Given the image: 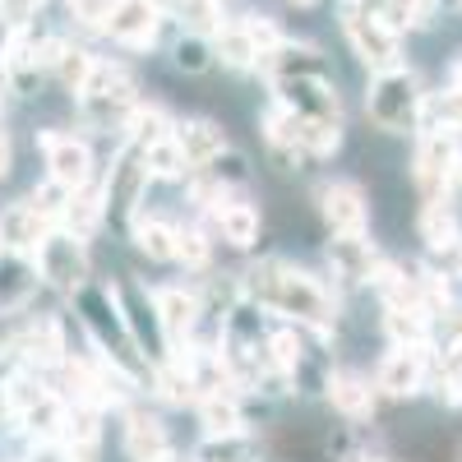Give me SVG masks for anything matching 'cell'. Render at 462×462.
Instances as JSON below:
<instances>
[{
	"label": "cell",
	"mask_w": 462,
	"mask_h": 462,
	"mask_svg": "<svg viewBox=\"0 0 462 462\" xmlns=\"http://www.w3.org/2000/svg\"><path fill=\"white\" fill-rule=\"evenodd\" d=\"M213 226H217V236H222L231 250H254L263 217H259V208H254L250 199L226 195L222 204H213Z\"/></svg>",
	"instance_id": "16"
},
{
	"label": "cell",
	"mask_w": 462,
	"mask_h": 462,
	"mask_svg": "<svg viewBox=\"0 0 462 462\" xmlns=\"http://www.w3.org/2000/svg\"><path fill=\"white\" fill-rule=\"evenodd\" d=\"M143 189H148V167H143V148L139 143H125L121 158H116L106 185H102V213L111 226L130 231L139 204H143Z\"/></svg>",
	"instance_id": "6"
},
{
	"label": "cell",
	"mask_w": 462,
	"mask_h": 462,
	"mask_svg": "<svg viewBox=\"0 0 462 462\" xmlns=\"http://www.w3.org/2000/svg\"><path fill=\"white\" fill-rule=\"evenodd\" d=\"M158 462H176V457H171V453H167V457H158Z\"/></svg>",
	"instance_id": "46"
},
{
	"label": "cell",
	"mask_w": 462,
	"mask_h": 462,
	"mask_svg": "<svg viewBox=\"0 0 462 462\" xmlns=\"http://www.w3.org/2000/svg\"><path fill=\"white\" fill-rule=\"evenodd\" d=\"M37 10H42V0H0V19H5L10 28H23Z\"/></svg>",
	"instance_id": "38"
},
{
	"label": "cell",
	"mask_w": 462,
	"mask_h": 462,
	"mask_svg": "<svg viewBox=\"0 0 462 462\" xmlns=\"http://www.w3.org/2000/svg\"><path fill=\"white\" fill-rule=\"evenodd\" d=\"M361 462H389V457H361Z\"/></svg>",
	"instance_id": "44"
},
{
	"label": "cell",
	"mask_w": 462,
	"mask_h": 462,
	"mask_svg": "<svg viewBox=\"0 0 462 462\" xmlns=\"http://www.w3.org/2000/svg\"><path fill=\"white\" fill-rule=\"evenodd\" d=\"M171 60H176V69H185V74H204L208 65H213V47L204 42V37H180V42L171 47Z\"/></svg>",
	"instance_id": "36"
},
{
	"label": "cell",
	"mask_w": 462,
	"mask_h": 462,
	"mask_svg": "<svg viewBox=\"0 0 462 462\" xmlns=\"http://www.w3.org/2000/svg\"><path fill=\"white\" fill-rule=\"evenodd\" d=\"M158 393H162L167 402H176V407L199 402L195 383H189V374H185V365H180V361H162V370H158Z\"/></svg>",
	"instance_id": "33"
},
{
	"label": "cell",
	"mask_w": 462,
	"mask_h": 462,
	"mask_svg": "<svg viewBox=\"0 0 462 462\" xmlns=\"http://www.w3.org/2000/svg\"><path fill=\"white\" fill-rule=\"evenodd\" d=\"M416 231H420V241H426L435 254H448V250L462 245V226H457V213L448 204H426L420 208Z\"/></svg>",
	"instance_id": "24"
},
{
	"label": "cell",
	"mask_w": 462,
	"mask_h": 462,
	"mask_svg": "<svg viewBox=\"0 0 462 462\" xmlns=\"http://www.w3.org/2000/svg\"><path fill=\"white\" fill-rule=\"evenodd\" d=\"M143 167H148V180H185L189 171H195L185 162V152H180V143L171 134L143 148Z\"/></svg>",
	"instance_id": "27"
},
{
	"label": "cell",
	"mask_w": 462,
	"mask_h": 462,
	"mask_svg": "<svg viewBox=\"0 0 462 462\" xmlns=\"http://www.w3.org/2000/svg\"><path fill=\"white\" fill-rule=\"evenodd\" d=\"M199 426L208 435H236V430H245V407L231 393H208V398H199Z\"/></svg>",
	"instance_id": "26"
},
{
	"label": "cell",
	"mask_w": 462,
	"mask_h": 462,
	"mask_svg": "<svg viewBox=\"0 0 462 462\" xmlns=\"http://www.w3.org/2000/svg\"><path fill=\"white\" fill-rule=\"evenodd\" d=\"M383 333L393 346H426L430 342V315L420 305H383Z\"/></svg>",
	"instance_id": "23"
},
{
	"label": "cell",
	"mask_w": 462,
	"mask_h": 462,
	"mask_svg": "<svg viewBox=\"0 0 462 462\" xmlns=\"http://www.w3.org/2000/svg\"><path fill=\"white\" fill-rule=\"evenodd\" d=\"M116 305H121V315H125V328L139 346V356L143 361H167L171 352V337L162 328V315H158V305H152V291H143L139 282H116Z\"/></svg>",
	"instance_id": "8"
},
{
	"label": "cell",
	"mask_w": 462,
	"mask_h": 462,
	"mask_svg": "<svg viewBox=\"0 0 462 462\" xmlns=\"http://www.w3.org/2000/svg\"><path fill=\"white\" fill-rule=\"evenodd\" d=\"M241 291L259 305V310H273L287 315L291 324H310V328H328L337 319V300L333 291L305 273V268L287 263V259H263L254 263L250 273L241 278Z\"/></svg>",
	"instance_id": "1"
},
{
	"label": "cell",
	"mask_w": 462,
	"mask_h": 462,
	"mask_svg": "<svg viewBox=\"0 0 462 462\" xmlns=\"http://www.w3.org/2000/svg\"><path fill=\"white\" fill-rule=\"evenodd\" d=\"M130 241H134L139 254H148V259H176V226H171L167 217H143V213H134Z\"/></svg>",
	"instance_id": "25"
},
{
	"label": "cell",
	"mask_w": 462,
	"mask_h": 462,
	"mask_svg": "<svg viewBox=\"0 0 462 462\" xmlns=\"http://www.w3.org/2000/svg\"><path fill=\"white\" fill-rule=\"evenodd\" d=\"M420 84L411 69H383L370 79V93H365V111L370 121L383 130V134H407L416 121H420Z\"/></svg>",
	"instance_id": "5"
},
{
	"label": "cell",
	"mask_w": 462,
	"mask_h": 462,
	"mask_svg": "<svg viewBox=\"0 0 462 462\" xmlns=\"http://www.w3.org/2000/svg\"><path fill=\"white\" fill-rule=\"evenodd\" d=\"M426 356H420V346H393L389 356L379 361L374 370V389L383 398H416L426 389Z\"/></svg>",
	"instance_id": "13"
},
{
	"label": "cell",
	"mask_w": 462,
	"mask_h": 462,
	"mask_svg": "<svg viewBox=\"0 0 462 462\" xmlns=\"http://www.w3.org/2000/svg\"><path fill=\"white\" fill-rule=\"evenodd\" d=\"M32 291H37V268L23 254H5V250H0V319L14 315L19 305H28Z\"/></svg>",
	"instance_id": "22"
},
{
	"label": "cell",
	"mask_w": 462,
	"mask_h": 462,
	"mask_svg": "<svg viewBox=\"0 0 462 462\" xmlns=\"http://www.w3.org/2000/svg\"><path fill=\"white\" fill-rule=\"evenodd\" d=\"M448 88H453V93H462V60L448 69Z\"/></svg>",
	"instance_id": "42"
},
{
	"label": "cell",
	"mask_w": 462,
	"mask_h": 462,
	"mask_svg": "<svg viewBox=\"0 0 462 462\" xmlns=\"http://www.w3.org/2000/svg\"><path fill=\"white\" fill-rule=\"evenodd\" d=\"M37 254V278L42 282H51L56 291H79L84 282H88V250H84V241H74L69 231H47L42 236V245L32 250Z\"/></svg>",
	"instance_id": "9"
},
{
	"label": "cell",
	"mask_w": 462,
	"mask_h": 462,
	"mask_svg": "<svg viewBox=\"0 0 462 462\" xmlns=\"http://www.w3.org/2000/svg\"><path fill=\"white\" fill-rule=\"evenodd\" d=\"M152 305H158V315H162V328L171 342L189 337L199 328V319L208 315L204 310V300L195 291H185V287H162V291H152Z\"/></svg>",
	"instance_id": "20"
},
{
	"label": "cell",
	"mask_w": 462,
	"mask_h": 462,
	"mask_svg": "<svg viewBox=\"0 0 462 462\" xmlns=\"http://www.w3.org/2000/svg\"><path fill=\"white\" fill-rule=\"evenodd\" d=\"M69 199H74V189H65L60 180H42V185H37L32 189V208H37V217H42V222H65V213H69Z\"/></svg>",
	"instance_id": "31"
},
{
	"label": "cell",
	"mask_w": 462,
	"mask_h": 462,
	"mask_svg": "<svg viewBox=\"0 0 462 462\" xmlns=\"http://www.w3.org/2000/svg\"><path fill=\"white\" fill-rule=\"evenodd\" d=\"M254 435L250 430H236V435H208L199 448H195V457L199 462H250L254 457Z\"/></svg>",
	"instance_id": "29"
},
{
	"label": "cell",
	"mask_w": 462,
	"mask_h": 462,
	"mask_svg": "<svg viewBox=\"0 0 462 462\" xmlns=\"http://www.w3.org/2000/svg\"><path fill=\"white\" fill-rule=\"evenodd\" d=\"M121 448L130 462H158L171 453V439H167V426L148 411H130L125 416V430H121Z\"/></svg>",
	"instance_id": "19"
},
{
	"label": "cell",
	"mask_w": 462,
	"mask_h": 462,
	"mask_svg": "<svg viewBox=\"0 0 462 462\" xmlns=\"http://www.w3.org/2000/svg\"><path fill=\"white\" fill-rule=\"evenodd\" d=\"M319 217L328 236H361L370 222V199L356 180H333L319 189Z\"/></svg>",
	"instance_id": "12"
},
{
	"label": "cell",
	"mask_w": 462,
	"mask_h": 462,
	"mask_svg": "<svg viewBox=\"0 0 462 462\" xmlns=\"http://www.w3.org/2000/svg\"><path fill=\"white\" fill-rule=\"evenodd\" d=\"M171 130H176V125L167 121V111H162V106H134V111H130V121H125V134H130V143H139V148L167 139Z\"/></svg>",
	"instance_id": "30"
},
{
	"label": "cell",
	"mask_w": 462,
	"mask_h": 462,
	"mask_svg": "<svg viewBox=\"0 0 462 462\" xmlns=\"http://www.w3.org/2000/svg\"><path fill=\"white\" fill-rule=\"evenodd\" d=\"M342 32H346V42H352V51H356L374 74L402 65L398 32H393L389 23H379V19L361 5V0H346V5H342Z\"/></svg>",
	"instance_id": "7"
},
{
	"label": "cell",
	"mask_w": 462,
	"mask_h": 462,
	"mask_svg": "<svg viewBox=\"0 0 462 462\" xmlns=\"http://www.w3.org/2000/svg\"><path fill=\"white\" fill-rule=\"evenodd\" d=\"M69 14L79 19L84 28H106V14H111V0H65Z\"/></svg>",
	"instance_id": "37"
},
{
	"label": "cell",
	"mask_w": 462,
	"mask_h": 462,
	"mask_svg": "<svg viewBox=\"0 0 462 462\" xmlns=\"http://www.w3.org/2000/svg\"><path fill=\"white\" fill-rule=\"evenodd\" d=\"M42 236H47V222L37 217V208L28 199L0 208V250L5 254H28L42 245Z\"/></svg>",
	"instance_id": "18"
},
{
	"label": "cell",
	"mask_w": 462,
	"mask_h": 462,
	"mask_svg": "<svg viewBox=\"0 0 462 462\" xmlns=\"http://www.w3.org/2000/svg\"><path fill=\"white\" fill-rule=\"evenodd\" d=\"M23 462H69V457H65V448H60V444H37Z\"/></svg>",
	"instance_id": "39"
},
{
	"label": "cell",
	"mask_w": 462,
	"mask_h": 462,
	"mask_svg": "<svg viewBox=\"0 0 462 462\" xmlns=\"http://www.w3.org/2000/svg\"><path fill=\"white\" fill-rule=\"evenodd\" d=\"M158 0H111V14H106V28L121 47H148L152 32H158Z\"/></svg>",
	"instance_id": "14"
},
{
	"label": "cell",
	"mask_w": 462,
	"mask_h": 462,
	"mask_svg": "<svg viewBox=\"0 0 462 462\" xmlns=\"http://www.w3.org/2000/svg\"><path fill=\"white\" fill-rule=\"evenodd\" d=\"M328 268L342 282L361 287V282H374V273L383 263H379V250L370 245V236L361 231V236H333L328 241Z\"/></svg>",
	"instance_id": "15"
},
{
	"label": "cell",
	"mask_w": 462,
	"mask_h": 462,
	"mask_svg": "<svg viewBox=\"0 0 462 462\" xmlns=\"http://www.w3.org/2000/svg\"><path fill=\"white\" fill-rule=\"evenodd\" d=\"M296 5H315V0H296Z\"/></svg>",
	"instance_id": "45"
},
{
	"label": "cell",
	"mask_w": 462,
	"mask_h": 462,
	"mask_svg": "<svg viewBox=\"0 0 462 462\" xmlns=\"http://www.w3.org/2000/svg\"><path fill=\"white\" fill-rule=\"evenodd\" d=\"M268 352H273V365L305 393H328L333 379V361L324 352V328L310 324H282L268 333Z\"/></svg>",
	"instance_id": "3"
},
{
	"label": "cell",
	"mask_w": 462,
	"mask_h": 462,
	"mask_svg": "<svg viewBox=\"0 0 462 462\" xmlns=\"http://www.w3.org/2000/svg\"><path fill=\"white\" fill-rule=\"evenodd\" d=\"M208 254H213V245L199 226H176V259L185 268H208Z\"/></svg>",
	"instance_id": "35"
},
{
	"label": "cell",
	"mask_w": 462,
	"mask_h": 462,
	"mask_svg": "<svg viewBox=\"0 0 462 462\" xmlns=\"http://www.w3.org/2000/svg\"><path fill=\"white\" fill-rule=\"evenodd\" d=\"M213 51L222 56L226 69H250V65H259V47H254V37H250L245 23L217 28V47H213Z\"/></svg>",
	"instance_id": "28"
},
{
	"label": "cell",
	"mask_w": 462,
	"mask_h": 462,
	"mask_svg": "<svg viewBox=\"0 0 462 462\" xmlns=\"http://www.w3.org/2000/svg\"><path fill=\"white\" fill-rule=\"evenodd\" d=\"M10 167H14V143H10V134L0 130V180L10 176Z\"/></svg>",
	"instance_id": "40"
},
{
	"label": "cell",
	"mask_w": 462,
	"mask_h": 462,
	"mask_svg": "<svg viewBox=\"0 0 462 462\" xmlns=\"http://www.w3.org/2000/svg\"><path fill=\"white\" fill-rule=\"evenodd\" d=\"M457 162H462V152H457L448 130H430L426 139H420V148H416V189L426 195V204H444L448 185L457 176Z\"/></svg>",
	"instance_id": "10"
},
{
	"label": "cell",
	"mask_w": 462,
	"mask_h": 462,
	"mask_svg": "<svg viewBox=\"0 0 462 462\" xmlns=\"http://www.w3.org/2000/svg\"><path fill=\"white\" fill-rule=\"evenodd\" d=\"M74 310H79V324L84 333L93 337V346L102 352V361L111 370H121L130 379L143 374V356H139V346L125 328V315H121V305H116V291L102 287V282H84L79 291H74Z\"/></svg>",
	"instance_id": "2"
},
{
	"label": "cell",
	"mask_w": 462,
	"mask_h": 462,
	"mask_svg": "<svg viewBox=\"0 0 462 462\" xmlns=\"http://www.w3.org/2000/svg\"><path fill=\"white\" fill-rule=\"evenodd\" d=\"M93 65H97V56H93V51H84V47H65V51H60V60H56V79H60L69 93H79V88L88 84Z\"/></svg>",
	"instance_id": "32"
},
{
	"label": "cell",
	"mask_w": 462,
	"mask_h": 462,
	"mask_svg": "<svg viewBox=\"0 0 462 462\" xmlns=\"http://www.w3.org/2000/svg\"><path fill=\"white\" fill-rule=\"evenodd\" d=\"M37 143H42V158H47V176L60 180L65 189H84L93 180V148H88V139L42 130Z\"/></svg>",
	"instance_id": "11"
},
{
	"label": "cell",
	"mask_w": 462,
	"mask_h": 462,
	"mask_svg": "<svg viewBox=\"0 0 462 462\" xmlns=\"http://www.w3.org/2000/svg\"><path fill=\"white\" fill-rule=\"evenodd\" d=\"M0 398H5L10 416L19 420V430L37 444H56L60 430H65V402L42 383V374L37 370H14L5 379V389H0Z\"/></svg>",
	"instance_id": "4"
},
{
	"label": "cell",
	"mask_w": 462,
	"mask_h": 462,
	"mask_svg": "<svg viewBox=\"0 0 462 462\" xmlns=\"http://www.w3.org/2000/svg\"><path fill=\"white\" fill-rule=\"evenodd\" d=\"M171 139L180 143L185 162L195 167V171H204L213 158H222V152H226V130H222L217 121H208V116H195V121H180V125L171 130Z\"/></svg>",
	"instance_id": "17"
},
{
	"label": "cell",
	"mask_w": 462,
	"mask_h": 462,
	"mask_svg": "<svg viewBox=\"0 0 462 462\" xmlns=\"http://www.w3.org/2000/svg\"><path fill=\"white\" fill-rule=\"evenodd\" d=\"M393 5H398V10H407V14H411V23H416L420 14L430 10V0H393Z\"/></svg>",
	"instance_id": "41"
},
{
	"label": "cell",
	"mask_w": 462,
	"mask_h": 462,
	"mask_svg": "<svg viewBox=\"0 0 462 462\" xmlns=\"http://www.w3.org/2000/svg\"><path fill=\"white\" fill-rule=\"evenodd\" d=\"M328 402H333L346 420H365V416L374 411V402H379V389H374L365 374H356V370H333V379H328Z\"/></svg>",
	"instance_id": "21"
},
{
	"label": "cell",
	"mask_w": 462,
	"mask_h": 462,
	"mask_svg": "<svg viewBox=\"0 0 462 462\" xmlns=\"http://www.w3.org/2000/svg\"><path fill=\"white\" fill-rule=\"evenodd\" d=\"M5 84H10V74H5V65H0V102H5Z\"/></svg>",
	"instance_id": "43"
},
{
	"label": "cell",
	"mask_w": 462,
	"mask_h": 462,
	"mask_svg": "<svg viewBox=\"0 0 462 462\" xmlns=\"http://www.w3.org/2000/svg\"><path fill=\"white\" fill-rule=\"evenodd\" d=\"M420 116L430 121V130H462V93H453V88H444L430 106H420Z\"/></svg>",
	"instance_id": "34"
},
{
	"label": "cell",
	"mask_w": 462,
	"mask_h": 462,
	"mask_svg": "<svg viewBox=\"0 0 462 462\" xmlns=\"http://www.w3.org/2000/svg\"><path fill=\"white\" fill-rule=\"evenodd\" d=\"M217 5H222V0H217Z\"/></svg>",
	"instance_id": "47"
}]
</instances>
